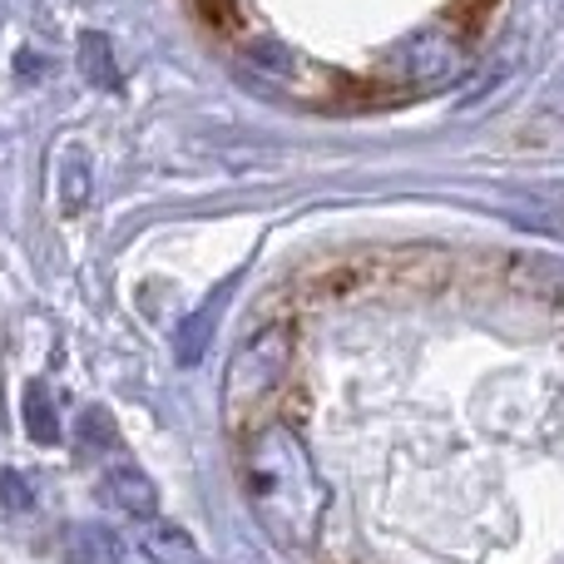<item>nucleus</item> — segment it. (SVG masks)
I'll return each mask as SVG.
<instances>
[{
  "instance_id": "nucleus-8",
  "label": "nucleus",
  "mask_w": 564,
  "mask_h": 564,
  "mask_svg": "<svg viewBox=\"0 0 564 564\" xmlns=\"http://www.w3.org/2000/svg\"><path fill=\"white\" fill-rule=\"evenodd\" d=\"M75 446L85 456H105V451H119V431H115V416L105 406H85L75 421Z\"/></svg>"
},
{
  "instance_id": "nucleus-9",
  "label": "nucleus",
  "mask_w": 564,
  "mask_h": 564,
  "mask_svg": "<svg viewBox=\"0 0 564 564\" xmlns=\"http://www.w3.org/2000/svg\"><path fill=\"white\" fill-rule=\"evenodd\" d=\"M79 65H85V79L99 89H119V69H115V50H109L105 35H85L79 40Z\"/></svg>"
},
{
  "instance_id": "nucleus-12",
  "label": "nucleus",
  "mask_w": 564,
  "mask_h": 564,
  "mask_svg": "<svg viewBox=\"0 0 564 564\" xmlns=\"http://www.w3.org/2000/svg\"><path fill=\"white\" fill-rule=\"evenodd\" d=\"M0 506L6 510H30L35 506V490H30V480L20 476V470H0Z\"/></svg>"
},
{
  "instance_id": "nucleus-4",
  "label": "nucleus",
  "mask_w": 564,
  "mask_h": 564,
  "mask_svg": "<svg viewBox=\"0 0 564 564\" xmlns=\"http://www.w3.org/2000/svg\"><path fill=\"white\" fill-rule=\"evenodd\" d=\"M99 496H105L115 510L134 516L139 525H144V520H159V490H154V480H149L139 466H124V460H119V466H109L105 480H99Z\"/></svg>"
},
{
  "instance_id": "nucleus-3",
  "label": "nucleus",
  "mask_w": 564,
  "mask_h": 564,
  "mask_svg": "<svg viewBox=\"0 0 564 564\" xmlns=\"http://www.w3.org/2000/svg\"><path fill=\"white\" fill-rule=\"evenodd\" d=\"M466 65V50L451 30H421V35H406L397 50H391V75H397L401 89H446L451 79Z\"/></svg>"
},
{
  "instance_id": "nucleus-5",
  "label": "nucleus",
  "mask_w": 564,
  "mask_h": 564,
  "mask_svg": "<svg viewBox=\"0 0 564 564\" xmlns=\"http://www.w3.org/2000/svg\"><path fill=\"white\" fill-rule=\"evenodd\" d=\"M59 550H65V564H124V540L109 525H99V520H75V525H65Z\"/></svg>"
},
{
  "instance_id": "nucleus-1",
  "label": "nucleus",
  "mask_w": 564,
  "mask_h": 564,
  "mask_svg": "<svg viewBox=\"0 0 564 564\" xmlns=\"http://www.w3.org/2000/svg\"><path fill=\"white\" fill-rule=\"evenodd\" d=\"M238 476H243V496L253 506L258 525L278 545H307L317 535L322 510H327V486H322L317 466H312L307 446L292 426L263 421L248 436Z\"/></svg>"
},
{
  "instance_id": "nucleus-11",
  "label": "nucleus",
  "mask_w": 564,
  "mask_h": 564,
  "mask_svg": "<svg viewBox=\"0 0 564 564\" xmlns=\"http://www.w3.org/2000/svg\"><path fill=\"white\" fill-rule=\"evenodd\" d=\"M59 198H65L69 214H79V208H85V198H89V164H85V154H79V149H69V154H65V169H59Z\"/></svg>"
},
{
  "instance_id": "nucleus-10",
  "label": "nucleus",
  "mask_w": 564,
  "mask_h": 564,
  "mask_svg": "<svg viewBox=\"0 0 564 564\" xmlns=\"http://www.w3.org/2000/svg\"><path fill=\"white\" fill-rule=\"evenodd\" d=\"M214 307H218V297L214 302H204V307L194 312V317L178 327V361L184 367H194L198 357H204V347H208V322H214Z\"/></svg>"
},
{
  "instance_id": "nucleus-6",
  "label": "nucleus",
  "mask_w": 564,
  "mask_h": 564,
  "mask_svg": "<svg viewBox=\"0 0 564 564\" xmlns=\"http://www.w3.org/2000/svg\"><path fill=\"white\" fill-rule=\"evenodd\" d=\"M139 550L154 564H204L198 555V540L184 525H169V520H144L139 530Z\"/></svg>"
},
{
  "instance_id": "nucleus-7",
  "label": "nucleus",
  "mask_w": 564,
  "mask_h": 564,
  "mask_svg": "<svg viewBox=\"0 0 564 564\" xmlns=\"http://www.w3.org/2000/svg\"><path fill=\"white\" fill-rule=\"evenodd\" d=\"M20 411H25L30 441H40V446H55V441H59V416H55V401H50V387H45V381H25Z\"/></svg>"
},
{
  "instance_id": "nucleus-2",
  "label": "nucleus",
  "mask_w": 564,
  "mask_h": 564,
  "mask_svg": "<svg viewBox=\"0 0 564 564\" xmlns=\"http://www.w3.org/2000/svg\"><path fill=\"white\" fill-rule=\"evenodd\" d=\"M292 367V327L273 322V327L253 332L243 347L234 351L224 377V416L228 426H263V406L282 391Z\"/></svg>"
}]
</instances>
